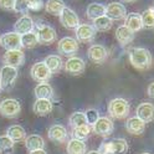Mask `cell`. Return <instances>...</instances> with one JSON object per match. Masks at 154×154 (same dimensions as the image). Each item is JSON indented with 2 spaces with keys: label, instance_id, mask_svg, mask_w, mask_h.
Here are the masks:
<instances>
[{
  "label": "cell",
  "instance_id": "6da1fadb",
  "mask_svg": "<svg viewBox=\"0 0 154 154\" xmlns=\"http://www.w3.org/2000/svg\"><path fill=\"white\" fill-rule=\"evenodd\" d=\"M129 61L134 69L139 71H146L150 69L153 57L149 50L144 49V47H133L129 51Z\"/></svg>",
  "mask_w": 154,
  "mask_h": 154
},
{
  "label": "cell",
  "instance_id": "7a4b0ae2",
  "mask_svg": "<svg viewBox=\"0 0 154 154\" xmlns=\"http://www.w3.org/2000/svg\"><path fill=\"white\" fill-rule=\"evenodd\" d=\"M108 112L114 119H124L129 116L131 106L124 98H113L108 103Z\"/></svg>",
  "mask_w": 154,
  "mask_h": 154
},
{
  "label": "cell",
  "instance_id": "3957f363",
  "mask_svg": "<svg viewBox=\"0 0 154 154\" xmlns=\"http://www.w3.org/2000/svg\"><path fill=\"white\" fill-rule=\"evenodd\" d=\"M128 150V143L123 138H117L111 142H103L98 148L100 154H126Z\"/></svg>",
  "mask_w": 154,
  "mask_h": 154
},
{
  "label": "cell",
  "instance_id": "277c9868",
  "mask_svg": "<svg viewBox=\"0 0 154 154\" xmlns=\"http://www.w3.org/2000/svg\"><path fill=\"white\" fill-rule=\"evenodd\" d=\"M17 80V69L13 66H3L0 69V90H10Z\"/></svg>",
  "mask_w": 154,
  "mask_h": 154
},
{
  "label": "cell",
  "instance_id": "5b68a950",
  "mask_svg": "<svg viewBox=\"0 0 154 154\" xmlns=\"http://www.w3.org/2000/svg\"><path fill=\"white\" fill-rule=\"evenodd\" d=\"M21 106L15 98H6L0 102V114L6 118H15L20 114Z\"/></svg>",
  "mask_w": 154,
  "mask_h": 154
},
{
  "label": "cell",
  "instance_id": "8992f818",
  "mask_svg": "<svg viewBox=\"0 0 154 154\" xmlns=\"http://www.w3.org/2000/svg\"><path fill=\"white\" fill-rule=\"evenodd\" d=\"M36 29H37L36 34H37V37H38V44L50 45V44L56 41L57 35H56V30L52 26L45 25V24H37Z\"/></svg>",
  "mask_w": 154,
  "mask_h": 154
},
{
  "label": "cell",
  "instance_id": "52a82bcc",
  "mask_svg": "<svg viewBox=\"0 0 154 154\" xmlns=\"http://www.w3.org/2000/svg\"><path fill=\"white\" fill-rule=\"evenodd\" d=\"M57 51L65 56H73L79 51V41L71 36L62 37L57 44Z\"/></svg>",
  "mask_w": 154,
  "mask_h": 154
},
{
  "label": "cell",
  "instance_id": "ba28073f",
  "mask_svg": "<svg viewBox=\"0 0 154 154\" xmlns=\"http://www.w3.org/2000/svg\"><path fill=\"white\" fill-rule=\"evenodd\" d=\"M92 128L96 134H98L101 137H109L114 131V124L113 122L107 118V117H100L92 124Z\"/></svg>",
  "mask_w": 154,
  "mask_h": 154
},
{
  "label": "cell",
  "instance_id": "9c48e42d",
  "mask_svg": "<svg viewBox=\"0 0 154 154\" xmlns=\"http://www.w3.org/2000/svg\"><path fill=\"white\" fill-rule=\"evenodd\" d=\"M60 23L62 24L63 27L69 29V30H75L80 25V19L72 9L65 6L60 14Z\"/></svg>",
  "mask_w": 154,
  "mask_h": 154
},
{
  "label": "cell",
  "instance_id": "30bf717a",
  "mask_svg": "<svg viewBox=\"0 0 154 154\" xmlns=\"http://www.w3.org/2000/svg\"><path fill=\"white\" fill-rule=\"evenodd\" d=\"M0 44L5 50H21V35L15 31L4 34L0 37Z\"/></svg>",
  "mask_w": 154,
  "mask_h": 154
},
{
  "label": "cell",
  "instance_id": "8fae6325",
  "mask_svg": "<svg viewBox=\"0 0 154 154\" xmlns=\"http://www.w3.org/2000/svg\"><path fill=\"white\" fill-rule=\"evenodd\" d=\"M32 80L36 82H47L51 79V71L47 69V66L45 65V62H36L35 65H32L31 70H30Z\"/></svg>",
  "mask_w": 154,
  "mask_h": 154
},
{
  "label": "cell",
  "instance_id": "7c38bea8",
  "mask_svg": "<svg viewBox=\"0 0 154 154\" xmlns=\"http://www.w3.org/2000/svg\"><path fill=\"white\" fill-rule=\"evenodd\" d=\"M76 34V40L80 42H91L94 36H96V30L94 27L90 24H80L75 29Z\"/></svg>",
  "mask_w": 154,
  "mask_h": 154
},
{
  "label": "cell",
  "instance_id": "4fadbf2b",
  "mask_svg": "<svg viewBox=\"0 0 154 154\" xmlns=\"http://www.w3.org/2000/svg\"><path fill=\"white\" fill-rule=\"evenodd\" d=\"M87 56H88V59L94 62V63H103L106 62V60H107V57H108V51L107 49L103 46V45H92L88 51H87Z\"/></svg>",
  "mask_w": 154,
  "mask_h": 154
},
{
  "label": "cell",
  "instance_id": "5bb4252c",
  "mask_svg": "<svg viewBox=\"0 0 154 154\" xmlns=\"http://www.w3.org/2000/svg\"><path fill=\"white\" fill-rule=\"evenodd\" d=\"M3 61L8 66L20 67L25 61V54L21 50H6L3 56Z\"/></svg>",
  "mask_w": 154,
  "mask_h": 154
},
{
  "label": "cell",
  "instance_id": "9a60e30c",
  "mask_svg": "<svg viewBox=\"0 0 154 154\" xmlns=\"http://www.w3.org/2000/svg\"><path fill=\"white\" fill-rule=\"evenodd\" d=\"M106 16H108L111 20H123L127 16V10L123 4L121 3H109L106 6Z\"/></svg>",
  "mask_w": 154,
  "mask_h": 154
},
{
  "label": "cell",
  "instance_id": "2e32d148",
  "mask_svg": "<svg viewBox=\"0 0 154 154\" xmlns=\"http://www.w3.org/2000/svg\"><path fill=\"white\" fill-rule=\"evenodd\" d=\"M85 67H86L85 61L81 59V57H77V56H71L65 63L66 72L70 73V75H73V76L81 75L85 71Z\"/></svg>",
  "mask_w": 154,
  "mask_h": 154
},
{
  "label": "cell",
  "instance_id": "e0dca14e",
  "mask_svg": "<svg viewBox=\"0 0 154 154\" xmlns=\"http://www.w3.org/2000/svg\"><path fill=\"white\" fill-rule=\"evenodd\" d=\"M137 117L144 123H150L154 121V104L149 102H143L137 107Z\"/></svg>",
  "mask_w": 154,
  "mask_h": 154
},
{
  "label": "cell",
  "instance_id": "ac0fdd59",
  "mask_svg": "<svg viewBox=\"0 0 154 154\" xmlns=\"http://www.w3.org/2000/svg\"><path fill=\"white\" fill-rule=\"evenodd\" d=\"M124 127H126V129L129 134H133V136H140V134H143L144 129H146V123H144L140 118H138L137 116H134V117H131V118L127 119Z\"/></svg>",
  "mask_w": 154,
  "mask_h": 154
},
{
  "label": "cell",
  "instance_id": "d6986e66",
  "mask_svg": "<svg viewBox=\"0 0 154 154\" xmlns=\"http://www.w3.org/2000/svg\"><path fill=\"white\" fill-rule=\"evenodd\" d=\"M34 29H35V23L32 19L29 16V15H23L19 20L15 23L14 25V30L15 32L17 34H26V32H30V31H34Z\"/></svg>",
  "mask_w": 154,
  "mask_h": 154
},
{
  "label": "cell",
  "instance_id": "ffe728a7",
  "mask_svg": "<svg viewBox=\"0 0 154 154\" xmlns=\"http://www.w3.org/2000/svg\"><path fill=\"white\" fill-rule=\"evenodd\" d=\"M52 108H54V104H52L51 100H47V98H36V101L32 106V111L37 116L50 114L52 112Z\"/></svg>",
  "mask_w": 154,
  "mask_h": 154
},
{
  "label": "cell",
  "instance_id": "44dd1931",
  "mask_svg": "<svg viewBox=\"0 0 154 154\" xmlns=\"http://www.w3.org/2000/svg\"><path fill=\"white\" fill-rule=\"evenodd\" d=\"M49 139L55 143H62L67 139V129L62 124H54L49 129Z\"/></svg>",
  "mask_w": 154,
  "mask_h": 154
},
{
  "label": "cell",
  "instance_id": "7402d4cb",
  "mask_svg": "<svg viewBox=\"0 0 154 154\" xmlns=\"http://www.w3.org/2000/svg\"><path fill=\"white\" fill-rule=\"evenodd\" d=\"M116 38H117V41L122 46H126L133 41L134 32L129 30L126 25H122V26H118L117 30H116Z\"/></svg>",
  "mask_w": 154,
  "mask_h": 154
},
{
  "label": "cell",
  "instance_id": "603a6c76",
  "mask_svg": "<svg viewBox=\"0 0 154 154\" xmlns=\"http://www.w3.org/2000/svg\"><path fill=\"white\" fill-rule=\"evenodd\" d=\"M124 25H126L129 30H132L133 32L139 31L140 29H143L140 15L137 14V13H129V14H127V16L124 17Z\"/></svg>",
  "mask_w": 154,
  "mask_h": 154
},
{
  "label": "cell",
  "instance_id": "cb8c5ba5",
  "mask_svg": "<svg viewBox=\"0 0 154 154\" xmlns=\"http://www.w3.org/2000/svg\"><path fill=\"white\" fill-rule=\"evenodd\" d=\"M34 92H35L36 98H47V100H51L54 97V90H52L51 85L49 82H40L35 87Z\"/></svg>",
  "mask_w": 154,
  "mask_h": 154
},
{
  "label": "cell",
  "instance_id": "d4e9b609",
  "mask_svg": "<svg viewBox=\"0 0 154 154\" xmlns=\"http://www.w3.org/2000/svg\"><path fill=\"white\" fill-rule=\"evenodd\" d=\"M25 147L29 152L36 150V149H44L45 140L41 136H38V134H31V136L25 138Z\"/></svg>",
  "mask_w": 154,
  "mask_h": 154
},
{
  "label": "cell",
  "instance_id": "484cf974",
  "mask_svg": "<svg viewBox=\"0 0 154 154\" xmlns=\"http://www.w3.org/2000/svg\"><path fill=\"white\" fill-rule=\"evenodd\" d=\"M67 154H86L87 147H86L85 140H80L72 138L67 143Z\"/></svg>",
  "mask_w": 154,
  "mask_h": 154
},
{
  "label": "cell",
  "instance_id": "4316f807",
  "mask_svg": "<svg viewBox=\"0 0 154 154\" xmlns=\"http://www.w3.org/2000/svg\"><path fill=\"white\" fill-rule=\"evenodd\" d=\"M45 65L47 66V69L51 71V73H56V72H60L61 69H62V65H63V61L60 56L57 55H49L44 60Z\"/></svg>",
  "mask_w": 154,
  "mask_h": 154
},
{
  "label": "cell",
  "instance_id": "83f0119b",
  "mask_svg": "<svg viewBox=\"0 0 154 154\" xmlns=\"http://www.w3.org/2000/svg\"><path fill=\"white\" fill-rule=\"evenodd\" d=\"M6 136L10 137L16 143V142L24 140L25 137H26V133H25V129L21 126H19V124H13V126H10V127L8 128Z\"/></svg>",
  "mask_w": 154,
  "mask_h": 154
},
{
  "label": "cell",
  "instance_id": "f1b7e54d",
  "mask_svg": "<svg viewBox=\"0 0 154 154\" xmlns=\"http://www.w3.org/2000/svg\"><path fill=\"white\" fill-rule=\"evenodd\" d=\"M106 13V6L98 3H92L87 6V10H86V16H87L90 20H94L102 15H104Z\"/></svg>",
  "mask_w": 154,
  "mask_h": 154
},
{
  "label": "cell",
  "instance_id": "f546056e",
  "mask_svg": "<svg viewBox=\"0 0 154 154\" xmlns=\"http://www.w3.org/2000/svg\"><path fill=\"white\" fill-rule=\"evenodd\" d=\"M65 6L66 5L63 3V0H47L45 4L46 11L51 15H55V16H60Z\"/></svg>",
  "mask_w": 154,
  "mask_h": 154
},
{
  "label": "cell",
  "instance_id": "4dcf8cb0",
  "mask_svg": "<svg viewBox=\"0 0 154 154\" xmlns=\"http://www.w3.org/2000/svg\"><path fill=\"white\" fill-rule=\"evenodd\" d=\"M92 21H93L92 26L94 27L96 31H107L112 27V24H113V21L106 15H102V16L94 19V20H92Z\"/></svg>",
  "mask_w": 154,
  "mask_h": 154
},
{
  "label": "cell",
  "instance_id": "1f68e13d",
  "mask_svg": "<svg viewBox=\"0 0 154 154\" xmlns=\"http://www.w3.org/2000/svg\"><path fill=\"white\" fill-rule=\"evenodd\" d=\"M38 44V37L35 31H30L21 35V46L25 49H32Z\"/></svg>",
  "mask_w": 154,
  "mask_h": 154
},
{
  "label": "cell",
  "instance_id": "d6a6232c",
  "mask_svg": "<svg viewBox=\"0 0 154 154\" xmlns=\"http://www.w3.org/2000/svg\"><path fill=\"white\" fill-rule=\"evenodd\" d=\"M91 133V127L90 124H83V126H79L72 128V138L80 139V140H86L88 138Z\"/></svg>",
  "mask_w": 154,
  "mask_h": 154
},
{
  "label": "cell",
  "instance_id": "836d02e7",
  "mask_svg": "<svg viewBox=\"0 0 154 154\" xmlns=\"http://www.w3.org/2000/svg\"><path fill=\"white\" fill-rule=\"evenodd\" d=\"M70 126L72 128L79 127V126H83V124H87V119H86V114L85 112H75L70 116Z\"/></svg>",
  "mask_w": 154,
  "mask_h": 154
},
{
  "label": "cell",
  "instance_id": "e575fe53",
  "mask_svg": "<svg viewBox=\"0 0 154 154\" xmlns=\"http://www.w3.org/2000/svg\"><path fill=\"white\" fill-rule=\"evenodd\" d=\"M142 24H143V27L146 29H152L154 27V10L152 8L147 9L142 15Z\"/></svg>",
  "mask_w": 154,
  "mask_h": 154
},
{
  "label": "cell",
  "instance_id": "d590c367",
  "mask_svg": "<svg viewBox=\"0 0 154 154\" xmlns=\"http://www.w3.org/2000/svg\"><path fill=\"white\" fill-rule=\"evenodd\" d=\"M14 144L15 142L10 137H8L6 134L5 136H0V152L11 153V150L14 149Z\"/></svg>",
  "mask_w": 154,
  "mask_h": 154
},
{
  "label": "cell",
  "instance_id": "8d00e7d4",
  "mask_svg": "<svg viewBox=\"0 0 154 154\" xmlns=\"http://www.w3.org/2000/svg\"><path fill=\"white\" fill-rule=\"evenodd\" d=\"M15 13H21V14H26L29 11V6L26 4V0H15L14 4V10Z\"/></svg>",
  "mask_w": 154,
  "mask_h": 154
},
{
  "label": "cell",
  "instance_id": "74e56055",
  "mask_svg": "<svg viewBox=\"0 0 154 154\" xmlns=\"http://www.w3.org/2000/svg\"><path fill=\"white\" fill-rule=\"evenodd\" d=\"M85 114H86V119H87V124H90V126H92V124L100 118L98 111L93 109V108L88 109L87 112H85Z\"/></svg>",
  "mask_w": 154,
  "mask_h": 154
},
{
  "label": "cell",
  "instance_id": "f35d334b",
  "mask_svg": "<svg viewBox=\"0 0 154 154\" xmlns=\"http://www.w3.org/2000/svg\"><path fill=\"white\" fill-rule=\"evenodd\" d=\"M26 4L29 6V10H32V11H38L44 8L42 0H26Z\"/></svg>",
  "mask_w": 154,
  "mask_h": 154
},
{
  "label": "cell",
  "instance_id": "ab89813d",
  "mask_svg": "<svg viewBox=\"0 0 154 154\" xmlns=\"http://www.w3.org/2000/svg\"><path fill=\"white\" fill-rule=\"evenodd\" d=\"M15 0H0V8L4 10H14Z\"/></svg>",
  "mask_w": 154,
  "mask_h": 154
},
{
  "label": "cell",
  "instance_id": "60d3db41",
  "mask_svg": "<svg viewBox=\"0 0 154 154\" xmlns=\"http://www.w3.org/2000/svg\"><path fill=\"white\" fill-rule=\"evenodd\" d=\"M148 96L152 98V100H154V82H152L149 86H148Z\"/></svg>",
  "mask_w": 154,
  "mask_h": 154
},
{
  "label": "cell",
  "instance_id": "b9f144b4",
  "mask_svg": "<svg viewBox=\"0 0 154 154\" xmlns=\"http://www.w3.org/2000/svg\"><path fill=\"white\" fill-rule=\"evenodd\" d=\"M29 154H47L45 149H36V150H31Z\"/></svg>",
  "mask_w": 154,
  "mask_h": 154
},
{
  "label": "cell",
  "instance_id": "7bdbcfd3",
  "mask_svg": "<svg viewBox=\"0 0 154 154\" xmlns=\"http://www.w3.org/2000/svg\"><path fill=\"white\" fill-rule=\"evenodd\" d=\"M86 154H100L98 150H90V152H86Z\"/></svg>",
  "mask_w": 154,
  "mask_h": 154
},
{
  "label": "cell",
  "instance_id": "ee69618b",
  "mask_svg": "<svg viewBox=\"0 0 154 154\" xmlns=\"http://www.w3.org/2000/svg\"><path fill=\"white\" fill-rule=\"evenodd\" d=\"M121 2H123V3H134V2H137V0H121Z\"/></svg>",
  "mask_w": 154,
  "mask_h": 154
},
{
  "label": "cell",
  "instance_id": "f6af8a7d",
  "mask_svg": "<svg viewBox=\"0 0 154 154\" xmlns=\"http://www.w3.org/2000/svg\"><path fill=\"white\" fill-rule=\"evenodd\" d=\"M142 154H150V153H142Z\"/></svg>",
  "mask_w": 154,
  "mask_h": 154
},
{
  "label": "cell",
  "instance_id": "bcb514c9",
  "mask_svg": "<svg viewBox=\"0 0 154 154\" xmlns=\"http://www.w3.org/2000/svg\"><path fill=\"white\" fill-rule=\"evenodd\" d=\"M152 9H153V10H154V6H152Z\"/></svg>",
  "mask_w": 154,
  "mask_h": 154
}]
</instances>
